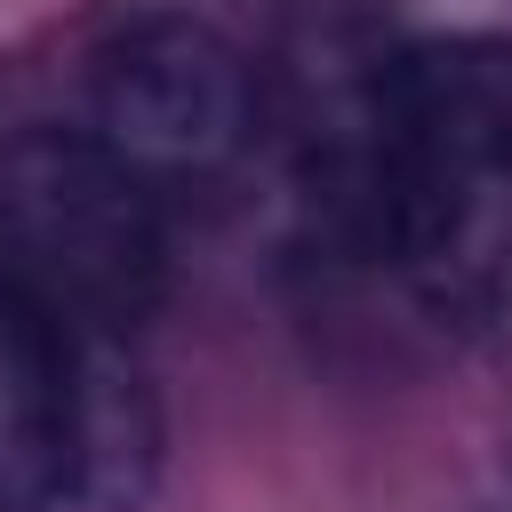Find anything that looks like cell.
I'll return each mask as SVG.
<instances>
[{
	"mask_svg": "<svg viewBox=\"0 0 512 512\" xmlns=\"http://www.w3.org/2000/svg\"><path fill=\"white\" fill-rule=\"evenodd\" d=\"M376 256L456 336H512V40L456 32L392 56Z\"/></svg>",
	"mask_w": 512,
	"mask_h": 512,
	"instance_id": "6da1fadb",
	"label": "cell"
},
{
	"mask_svg": "<svg viewBox=\"0 0 512 512\" xmlns=\"http://www.w3.org/2000/svg\"><path fill=\"white\" fill-rule=\"evenodd\" d=\"M0 280L64 328L136 336L168 296L160 192L88 128H24L0 152Z\"/></svg>",
	"mask_w": 512,
	"mask_h": 512,
	"instance_id": "7a4b0ae2",
	"label": "cell"
},
{
	"mask_svg": "<svg viewBox=\"0 0 512 512\" xmlns=\"http://www.w3.org/2000/svg\"><path fill=\"white\" fill-rule=\"evenodd\" d=\"M264 128L248 48L200 8H136L88 48V136L152 192L216 184Z\"/></svg>",
	"mask_w": 512,
	"mask_h": 512,
	"instance_id": "3957f363",
	"label": "cell"
},
{
	"mask_svg": "<svg viewBox=\"0 0 512 512\" xmlns=\"http://www.w3.org/2000/svg\"><path fill=\"white\" fill-rule=\"evenodd\" d=\"M168 424L136 336L64 328V496L88 512H144L160 488Z\"/></svg>",
	"mask_w": 512,
	"mask_h": 512,
	"instance_id": "277c9868",
	"label": "cell"
},
{
	"mask_svg": "<svg viewBox=\"0 0 512 512\" xmlns=\"http://www.w3.org/2000/svg\"><path fill=\"white\" fill-rule=\"evenodd\" d=\"M64 504V320L0 280V512Z\"/></svg>",
	"mask_w": 512,
	"mask_h": 512,
	"instance_id": "5b68a950",
	"label": "cell"
},
{
	"mask_svg": "<svg viewBox=\"0 0 512 512\" xmlns=\"http://www.w3.org/2000/svg\"><path fill=\"white\" fill-rule=\"evenodd\" d=\"M496 512H512V480H504V504H496Z\"/></svg>",
	"mask_w": 512,
	"mask_h": 512,
	"instance_id": "8992f818",
	"label": "cell"
}]
</instances>
